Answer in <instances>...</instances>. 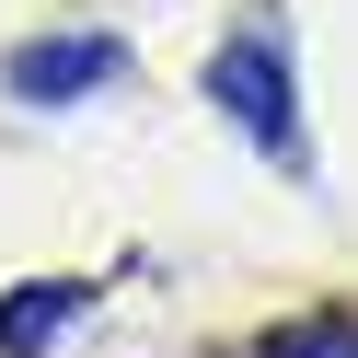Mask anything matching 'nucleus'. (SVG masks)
Listing matches in <instances>:
<instances>
[{
	"label": "nucleus",
	"mask_w": 358,
	"mask_h": 358,
	"mask_svg": "<svg viewBox=\"0 0 358 358\" xmlns=\"http://www.w3.org/2000/svg\"><path fill=\"white\" fill-rule=\"evenodd\" d=\"M208 104L266 150V162H289V173L312 162V139H301V81H289V47H278V35H231V47L208 58Z\"/></svg>",
	"instance_id": "obj_1"
},
{
	"label": "nucleus",
	"mask_w": 358,
	"mask_h": 358,
	"mask_svg": "<svg viewBox=\"0 0 358 358\" xmlns=\"http://www.w3.org/2000/svg\"><path fill=\"white\" fill-rule=\"evenodd\" d=\"M0 81H12V104H81L104 81H127V47L116 35H35L0 58Z\"/></svg>",
	"instance_id": "obj_2"
},
{
	"label": "nucleus",
	"mask_w": 358,
	"mask_h": 358,
	"mask_svg": "<svg viewBox=\"0 0 358 358\" xmlns=\"http://www.w3.org/2000/svg\"><path fill=\"white\" fill-rule=\"evenodd\" d=\"M81 312H93L81 278H24V289H0V358H47Z\"/></svg>",
	"instance_id": "obj_3"
},
{
	"label": "nucleus",
	"mask_w": 358,
	"mask_h": 358,
	"mask_svg": "<svg viewBox=\"0 0 358 358\" xmlns=\"http://www.w3.org/2000/svg\"><path fill=\"white\" fill-rule=\"evenodd\" d=\"M255 358H358V312H289L255 335Z\"/></svg>",
	"instance_id": "obj_4"
}]
</instances>
